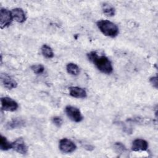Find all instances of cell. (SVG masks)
Returning a JSON list of instances; mask_svg holds the SVG:
<instances>
[{
    "instance_id": "16",
    "label": "cell",
    "mask_w": 158,
    "mask_h": 158,
    "mask_svg": "<svg viewBox=\"0 0 158 158\" xmlns=\"http://www.w3.org/2000/svg\"><path fill=\"white\" fill-rule=\"evenodd\" d=\"M0 149L2 151H7L12 149V143L8 141L6 138L2 135L0 136Z\"/></svg>"
},
{
    "instance_id": "3",
    "label": "cell",
    "mask_w": 158,
    "mask_h": 158,
    "mask_svg": "<svg viewBox=\"0 0 158 158\" xmlns=\"http://www.w3.org/2000/svg\"><path fill=\"white\" fill-rule=\"evenodd\" d=\"M65 111L67 117L75 122H80L83 119V117L81 115L80 110L76 107L67 106L65 108Z\"/></svg>"
},
{
    "instance_id": "2",
    "label": "cell",
    "mask_w": 158,
    "mask_h": 158,
    "mask_svg": "<svg viewBox=\"0 0 158 158\" xmlns=\"http://www.w3.org/2000/svg\"><path fill=\"white\" fill-rule=\"evenodd\" d=\"M98 28L105 36L115 38L119 33L118 27L113 22L108 20H101L96 23Z\"/></svg>"
},
{
    "instance_id": "10",
    "label": "cell",
    "mask_w": 158,
    "mask_h": 158,
    "mask_svg": "<svg viewBox=\"0 0 158 158\" xmlns=\"http://www.w3.org/2000/svg\"><path fill=\"white\" fill-rule=\"evenodd\" d=\"M25 122L21 118H14L6 123L5 127L7 130H13L20 128L25 126Z\"/></svg>"
},
{
    "instance_id": "5",
    "label": "cell",
    "mask_w": 158,
    "mask_h": 158,
    "mask_svg": "<svg viewBox=\"0 0 158 158\" xmlns=\"http://www.w3.org/2000/svg\"><path fill=\"white\" fill-rule=\"evenodd\" d=\"M1 109L3 110L14 112L15 111L18 107V103L9 97H3L1 99Z\"/></svg>"
},
{
    "instance_id": "9",
    "label": "cell",
    "mask_w": 158,
    "mask_h": 158,
    "mask_svg": "<svg viewBox=\"0 0 158 158\" xmlns=\"http://www.w3.org/2000/svg\"><path fill=\"white\" fill-rule=\"evenodd\" d=\"M148 143L143 139H135L132 142L131 150L133 151H145L148 148Z\"/></svg>"
},
{
    "instance_id": "15",
    "label": "cell",
    "mask_w": 158,
    "mask_h": 158,
    "mask_svg": "<svg viewBox=\"0 0 158 158\" xmlns=\"http://www.w3.org/2000/svg\"><path fill=\"white\" fill-rule=\"evenodd\" d=\"M67 72L72 75H77L80 73V69L78 66L74 63H69L66 66Z\"/></svg>"
},
{
    "instance_id": "7",
    "label": "cell",
    "mask_w": 158,
    "mask_h": 158,
    "mask_svg": "<svg viewBox=\"0 0 158 158\" xmlns=\"http://www.w3.org/2000/svg\"><path fill=\"white\" fill-rule=\"evenodd\" d=\"M12 149L21 154H26L28 152V146L22 138H19L12 143Z\"/></svg>"
},
{
    "instance_id": "14",
    "label": "cell",
    "mask_w": 158,
    "mask_h": 158,
    "mask_svg": "<svg viewBox=\"0 0 158 158\" xmlns=\"http://www.w3.org/2000/svg\"><path fill=\"white\" fill-rule=\"evenodd\" d=\"M41 51L43 56L46 58L51 59L54 56L52 48L47 44H43L41 48Z\"/></svg>"
},
{
    "instance_id": "19",
    "label": "cell",
    "mask_w": 158,
    "mask_h": 158,
    "mask_svg": "<svg viewBox=\"0 0 158 158\" xmlns=\"http://www.w3.org/2000/svg\"><path fill=\"white\" fill-rule=\"evenodd\" d=\"M52 122L57 127H60L62 124V119L58 116L54 117L52 118Z\"/></svg>"
},
{
    "instance_id": "11",
    "label": "cell",
    "mask_w": 158,
    "mask_h": 158,
    "mask_svg": "<svg viewBox=\"0 0 158 158\" xmlns=\"http://www.w3.org/2000/svg\"><path fill=\"white\" fill-rule=\"evenodd\" d=\"M69 94L75 98H85L87 93L84 88L78 86H70L69 88Z\"/></svg>"
},
{
    "instance_id": "6",
    "label": "cell",
    "mask_w": 158,
    "mask_h": 158,
    "mask_svg": "<svg viewBox=\"0 0 158 158\" xmlns=\"http://www.w3.org/2000/svg\"><path fill=\"white\" fill-rule=\"evenodd\" d=\"M59 149L64 153H71L77 149L76 144L70 139L62 138L59 141Z\"/></svg>"
},
{
    "instance_id": "17",
    "label": "cell",
    "mask_w": 158,
    "mask_h": 158,
    "mask_svg": "<svg viewBox=\"0 0 158 158\" xmlns=\"http://www.w3.org/2000/svg\"><path fill=\"white\" fill-rule=\"evenodd\" d=\"M31 70L35 74H41L44 70V67L42 64H36L31 66Z\"/></svg>"
},
{
    "instance_id": "13",
    "label": "cell",
    "mask_w": 158,
    "mask_h": 158,
    "mask_svg": "<svg viewBox=\"0 0 158 158\" xmlns=\"http://www.w3.org/2000/svg\"><path fill=\"white\" fill-rule=\"evenodd\" d=\"M102 10L105 15L107 17H112L115 13V10L114 6L109 3H103L102 5Z\"/></svg>"
},
{
    "instance_id": "18",
    "label": "cell",
    "mask_w": 158,
    "mask_h": 158,
    "mask_svg": "<svg viewBox=\"0 0 158 158\" xmlns=\"http://www.w3.org/2000/svg\"><path fill=\"white\" fill-rule=\"evenodd\" d=\"M114 148L115 150V151L118 153H123L127 151V149L124 144H123L120 142H117L115 143L114 144Z\"/></svg>"
},
{
    "instance_id": "12",
    "label": "cell",
    "mask_w": 158,
    "mask_h": 158,
    "mask_svg": "<svg viewBox=\"0 0 158 158\" xmlns=\"http://www.w3.org/2000/svg\"><path fill=\"white\" fill-rule=\"evenodd\" d=\"M12 14L13 19H15V20L19 23H23L24 22L26 19V14L24 12V10L22 8H15L12 10Z\"/></svg>"
},
{
    "instance_id": "1",
    "label": "cell",
    "mask_w": 158,
    "mask_h": 158,
    "mask_svg": "<svg viewBox=\"0 0 158 158\" xmlns=\"http://www.w3.org/2000/svg\"><path fill=\"white\" fill-rule=\"evenodd\" d=\"M87 57L101 72L106 74H110L112 72L113 67L112 63L106 56L99 55L96 51H91L87 54Z\"/></svg>"
},
{
    "instance_id": "4",
    "label": "cell",
    "mask_w": 158,
    "mask_h": 158,
    "mask_svg": "<svg viewBox=\"0 0 158 158\" xmlns=\"http://www.w3.org/2000/svg\"><path fill=\"white\" fill-rule=\"evenodd\" d=\"M0 16V26L2 29L10 25L14 19L12 12L5 8L1 9Z\"/></svg>"
},
{
    "instance_id": "8",
    "label": "cell",
    "mask_w": 158,
    "mask_h": 158,
    "mask_svg": "<svg viewBox=\"0 0 158 158\" xmlns=\"http://www.w3.org/2000/svg\"><path fill=\"white\" fill-rule=\"evenodd\" d=\"M1 81L2 85L8 89H12L17 86V81L7 73H1Z\"/></svg>"
},
{
    "instance_id": "20",
    "label": "cell",
    "mask_w": 158,
    "mask_h": 158,
    "mask_svg": "<svg viewBox=\"0 0 158 158\" xmlns=\"http://www.w3.org/2000/svg\"><path fill=\"white\" fill-rule=\"evenodd\" d=\"M149 82L155 88H157V76L152 77L149 79Z\"/></svg>"
}]
</instances>
